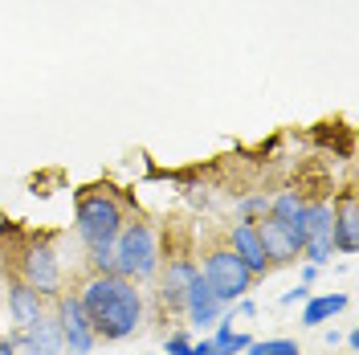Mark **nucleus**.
<instances>
[{
	"mask_svg": "<svg viewBox=\"0 0 359 355\" xmlns=\"http://www.w3.org/2000/svg\"><path fill=\"white\" fill-rule=\"evenodd\" d=\"M69 290L78 294L90 327H94V339H102V343H118V339L135 335L143 327V319H147L143 290H139V282H131V278L82 269L78 282Z\"/></svg>",
	"mask_w": 359,
	"mask_h": 355,
	"instance_id": "obj_1",
	"label": "nucleus"
},
{
	"mask_svg": "<svg viewBox=\"0 0 359 355\" xmlns=\"http://www.w3.org/2000/svg\"><path fill=\"white\" fill-rule=\"evenodd\" d=\"M17 249L8 253V274H17L21 282L37 290L41 298H57L66 282H62V262H57V249L49 237H17Z\"/></svg>",
	"mask_w": 359,
	"mask_h": 355,
	"instance_id": "obj_2",
	"label": "nucleus"
},
{
	"mask_svg": "<svg viewBox=\"0 0 359 355\" xmlns=\"http://www.w3.org/2000/svg\"><path fill=\"white\" fill-rule=\"evenodd\" d=\"M127 225V200L111 188L78 192V237L86 245H111Z\"/></svg>",
	"mask_w": 359,
	"mask_h": 355,
	"instance_id": "obj_3",
	"label": "nucleus"
},
{
	"mask_svg": "<svg viewBox=\"0 0 359 355\" xmlns=\"http://www.w3.org/2000/svg\"><path fill=\"white\" fill-rule=\"evenodd\" d=\"M201 278L208 282V290L221 298L224 307L229 302H237V298H245L249 290H253V274L241 266V257L229 249L224 237H208L201 249Z\"/></svg>",
	"mask_w": 359,
	"mask_h": 355,
	"instance_id": "obj_4",
	"label": "nucleus"
},
{
	"mask_svg": "<svg viewBox=\"0 0 359 355\" xmlns=\"http://www.w3.org/2000/svg\"><path fill=\"white\" fill-rule=\"evenodd\" d=\"M111 245H114V274L118 278H131V282H151L156 278L159 241H156V229L147 221L123 225Z\"/></svg>",
	"mask_w": 359,
	"mask_h": 355,
	"instance_id": "obj_5",
	"label": "nucleus"
},
{
	"mask_svg": "<svg viewBox=\"0 0 359 355\" xmlns=\"http://www.w3.org/2000/svg\"><path fill=\"white\" fill-rule=\"evenodd\" d=\"M196 274H201V266L188 253H159V269H156V314L159 319L184 311V294H188Z\"/></svg>",
	"mask_w": 359,
	"mask_h": 355,
	"instance_id": "obj_6",
	"label": "nucleus"
},
{
	"mask_svg": "<svg viewBox=\"0 0 359 355\" xmlns=\"http://www.w3.org/2000/svg\"><path fill=\"white\" fill-rule=\"evenodd\" d=\"M53 314H57V327H62V343L69 347V355H90L94 351V327H90L86 311H82V302H78V294L74 290H62L57 298H53Z\"/></svg>",
	"mask_w": 359,
	"mask_h": 355,
	"instance_id": "obj_7",
	"label": "nucleus"
},
{
	"mask_svg": "<svg viewBox=\"0 0 359 355\" xmlns=\"http://www.w3.org/2000/svg\"><path fill=\"white\" fill-rule=\"evenodd\" d=\"M335 253L331 241V200H314L306 208V241H302V257L311 266H323L327 257Z\"/></svg>",
	"mask_w": 359,
	"mask_h": 355,
	"instance_id": "obj_8",
	"label": "nucleus"
},
{
	"mask_svg": "<svg viewBox=\"0 0 359 355\" xmlns=\"http://www.w3.org/2000/svg\"><path fill=\"white\" fill-rule=\"evenodd\" d=\"M331 241L347 257L359 249V213H355V188L351 184L331 200Z\"/></svg>",
	"mask_w": 359,
	"mask_h": 355,
	"instance_id": "obj_9",
	"label": "nucleus"
},
{
	"mask_svg": "<svg viewBox=\"0 0 359 355\" xmlns=\"http://www.w3.org/2000/svg\"><path fill=\"white\" fill-rule=\"evenodd\" d=\"M257 241H262V249H266L269 269L273 266H290V262L302 257V241H298L278 217H262V221H257Z\"/></svg>",
	"mask_w": 359,
	"mask_h": 355,
	"instance_id": "obj_10",
	"label": "nucleus"
},
{
	"mask_svg": "<svg viewBox=\"0 0 359 355\" xmlns=\"http://www.w3.org/2000/svg\"><path fill=\"white\" fill-rule=\"evenodd\" d=\"M224 241H229V249L241 257V266H245L253 278H266L269 274L266 249H262V241H257V221H237L229 233H224Z\"/></svg>",
	"mask_w": 359,
	"mask_h": 355,
	"instance_id": "obj_11",
	"label": "nucleus"
},
{
	"mask_svg": "<svg viewBox=\"0 0 359 355\" xmlns=\"http://www.w3.org/2000/svg\"><path fill=\"white\" fill-rule=\"evenodd\" d=\"M45 307H49V298H41V294L29 286V282H21L17 274H8V314H13V323H17L21 331L41 319Z\"/></svg>",
	"mask_w": 359,
	"mask_h": 355,
	"instance_id": "obj_12",
	"label": "nucleus"
},
{
	"mask_svg": "<svg viewBox=\"0 0 359 355\" xmlns=\"http://www.w3.org/2000/svg\"><path fill=\"white\" fill-rule=\"evenodd\" d=\"M66 343H62V327H57V314H53V302L45 307V314L25 327V355H62Z\"/></svg>",
	"mask_w": 359,
	"mask_h": 355,
	"instance_id": "obj_13",
	"label": "nucleus"
},
{
	"mask_svg": "<svg viewBox=\"0 0 359 355\" xmlns=\"http://www.w3.org/2000/svg\"><path fill=\"white\" fill-rule=\"evenodd\" d=\"M184 311H188L192 323H201V327H204V323H217V319L224 314V302L208 290V282H204L201 274H196V278H192V286H188V294H184Z\"/></svg>",
	"mask_w": 359,
	"mask_h": 355,
	"instance_id": "obj_14",
	"label": "nucleus"
},
{
	"mask_svg": "<svg viewBox=\"0 0 359 355\" xmlns=\"http://www.w3.org/2000/svg\"><path fill=\"white\" fill-rule=\"evenodd\" d=\"M306 208L311 204L298 196V192H278V196L269 200V217H278L298 241H306Z\"/></svg>",
	"mask_w": 359,
	"mask_h": 355,
	"instance_id": "obj_15",
	"label": "nucleus"
},
{
	"mask_svg": "<svg viewBox=\"0 0 359 355\" xmlns=\"http://www.w3.org/2000/svg\"><path fill=\"white\" fill-rule=\"evenodd\" d=\"M347 307V294H318V298H306V311H302V327H318L327 319H335L339 311Z\"/></svg>",
	"mask_w": 359,
	"mask_h": 355,
	"instance_id": "obj_16",
	"label": "nucleus"
},
{
	"mask_svg": "<svg viewBox=\"0 0 359 355\" xmlns=\"http://www.w3.org/2000/svg\"><path fill=\"white\" fill-rule=\"evenodd\" d=\"M249 343H253V339H249V335H241V331H233V319L224 314V319H221V331L212 335V347H217V355H237V351H245Z\"/></svg>",
	"mask_w": 359,
	"mask_h": 355,
	"instance_id": "obj_17",
	"label": "nucleus"
},
{
	"mask_svg": "<svg viewBox=\"0 0 359 355\" xmlns=\"http://www.w3.org/2000/svg\"><path fill=\"white\" fill-rule=\"evenodd\" d=\"M249 355H302L294 339H266V343H249Z\"/></svg>",
	"mask_w": 359,
	"mask_h": 355,
	"instance_id": "obj_18",
	"label": "nucleus"
},
{
	"mask_svg": "<svg viewBox=\"0 0 359 355\" xmlns=\"http://www.w3.org/2000/svg\"><path fill=\"white\" fill-rule=\"evenodd\" d=\"M237 213H241V221H262V217H269V196H241Z\"/></svg>",
	"mask_w": 359,
	"mask_h": 355,
	"instance_id": "obj_19",
	"label": "nucleus"
},
{
	"mask_svg": "<svg viewBox=\"0 0 359 355\" xmlns=\"http://www.w3.org/2000/svg\"><path fill=\"white\" fill-rule=\"evenodd\" d=\"M192 351V339H188V335H172V339H168V355H188Z\"/></svg>",
	"mask_w": 359,
	"mask_h": 355,
	"instance_id": "obj_20",
	"label": "nucleus"
},
{
	"mask_svg": "<svg viewBox=\"0 0 359 355\" xmlns=\"http://www.w3.org/2000/svg\"><path fill=\"white\" fill-rule=\"evenodd\" d=\"M306 298H311V290H306V286H298V290H290V294H282V302H286V307H294V302H306Z\"/></svg>",
	"mask_w": 359,
	"mask_h": 355,
	"instance_id": "obj_21",
	"label": "nucleus"
},
{
	"mask_svg": "<svg viewBox=\"0 0 359 355\" xmlns=\"http://www.w3.org/2000/svg\"><path fill=\"white\" fill-rule=\"evenodd\" d=\"M192 355H217L212 339H201V343H192Z\"/></svg>",
	"mask_w": 359,
	"mask_h": 355,
	"instance_id": "obj_22",
	"label": "nucleus"
},
{
	"mask_svg": "<svg viewBox=\"0 0 359 355\" xmlns=\"http://www.w3.org/2000/svg\"><path fill=\"white\" fill-rule=\"evenodd\" d=\"M314 274H318V266H306V269H302V286H311Z\"/></svg>",
	"mask_w": 359,
	"mask_h": 355,
	"instance_id": "obj_23",
	"label": "nucleus"
},
{
	"mask_svg": "<svg viewBox=\"0 0 359 355\" xmlns=\"http://www.w3.org/2000/svg\"><path fill=\"white\" fill-rule=\"evenodd\" d=\"M0 355H17V351H13V343H8V339H0Z\"/></svg>",
	"mask_w": 359,
	"mask_h": 355,
	"instance_id": "obj_24",
	"label": "nucleus"
}]
</instances>
